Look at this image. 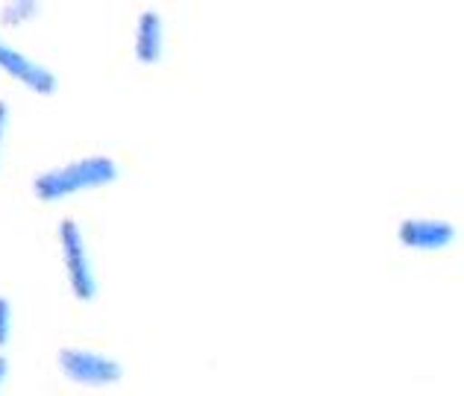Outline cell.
Segmentation results:
<instances>
[{
	"instance_id": "cell-1",
	"label": "cell",
	"mask_w": 464,
	"mask_h": 396,
	"mask_svg": "<svg viewBox=\"0 0 464 396\" xmlns=\"http://www.w3.org/2000/svg\"><path fill=\"white\" fill-rule=\"evenodd\" d=\"M118 179V165L109 156H85L77 162H68L63 168L44 170L35 177L33 191L39 200L44 203H56L63 197L80 194V191H92V188H103V185Z\"/></svg>"
},
{
	"instance_id": "cell-2",
	"label": "cell",
	"mask_w": 464,
	"mask_h": 396,
	"mask_svg": "<svg viewBox=\"0 0 464 396\" xmlns=\"http://www.w3.org/2000/svg\"><path fill=\"white\" fill-rule=\"evenodd\" d=\"M59 246H63V262H65L71 291H74L80 303H92L97 296V276H94L92 258L85 253V241H82L77 220L68 217L59 224Z\"/></svg>"
},
{
	"instance_id": "cell-3",
	"label": "cell",
	"mask_w": 464,
	"mask_h": 396,
	"mask_svg": "<svg viewBox=\"0 0 464 396\" xmlns=\"http://www.w3.org/2000/svg\"><path fill=\"white\" fill-rule=\"evenodd\" d=\"M59 370L77 385L85 388H106V385H115L124 376V370L103 353H92V350H82V346H65L59 350Z\"/></svg>"
},
{
	"instance_id": "cell-4",
	"label": "cell",
	"mask_w": 464,
	"mask_h": 396,
	"mask_svg": "<svg viewBox=\"0 0 464 396\" xmlns=\"http://www.w3.org/2000/svg\"><path fill=\"white\" fill-rule=\"evenodd\" d=\"M0 71L9 73L12 80H18L27 85L35 94H53L56 92V77L39 62H33L30 56L18 53L15 47L0 39Z\"/></svg>"
},
{
	"instance_id": "cell-5",
	"label": "cell",
	"mask_w": 464,
	"mask_h": 396,
	"mask_svg": "<svg viewBox=\"0 0 464 396\" xmlns=\"http://www.w3.org/2000/svg\"><path fill=\"white\" fill-rule=\"evenodd\" d=\"M400 241L420 253H435L444 250L456 241V227L447 220H432V217H411L400 224Z\"/></svg>"
},
{
	"instance_id": "cell-6",
	"label": "cell",
	"mask_w": 464,
	"mask_h": 396,
	"mask_svg": "<svg viewBox=\"0 0 464 396\" xmlns=\"http://www.w3.org/2000/svg\"><path fill=\"white\" fill-rule=\"evenodd\" d=\"M162 42H165V27L159 12L148 9L139 15V27H136V56L144 65H153V62L162 59Z\"/></svg>"
},
{
	"instance_id": "cell-7",
	"label": "cell",
	"mask_w": 464,
	"mask_h": 396,
	"mask_svg": "<svg viewBox=\"0 0 464 396\" xmlns=\"http://www.w3.org/2000/svg\"><path fill=\"white\" fill-rule=\"evenodd\" d=\"M35 12H39V4H27V0H15V4H6V6H4V12H0V15H4V21H6V24H12V27H15V24L27 21L30 15H35Z\"/></svg>"
},
{
	"instance_id": "cell-8",
	"label": "cell",
	"mask_w": 464,
	"mask_h": 396,
	"mask_svg": "<svg viewBox=\"0 0 464 396\" xmlns=\"http://www.w3.org/2000/svg\"><path fill=\"white\" fill-rule=\"evenodd\" d=\"M9 324H12V308L6 296H0V346H6L9 341Z\"/></svg>"
},
{
	"instance_id": "cell-9",
	"label": "cell",
	"mask_w": 464,
	"mask_h": 396,
	"mask_svg": "<svg viewBox=\"0 0 464 396\" xmlns=\"http://www.w3.org/2000/svg\"><path fill=\"white\" fill-rule=\"evenodd\" d=\"M6 123H9V106L0 101V153H4V139H6Z\"/></svg>"
},
{
	"instance_id": "cell-10",
	"label": "cell",
	"mask_w": 464,
	"mask_h": 396,
	"mask_svg": "<svg viewBox=\"0 0 464 396\" xmlns=\"http://www.w3.org/2000/svg\"><path fill=\"white\" fill-rule=\"evenodd\" d=\"M6 370H9V364H6V358H4V355H0V382H4V379H6Z\"/></svg>"
}]
</instances>
